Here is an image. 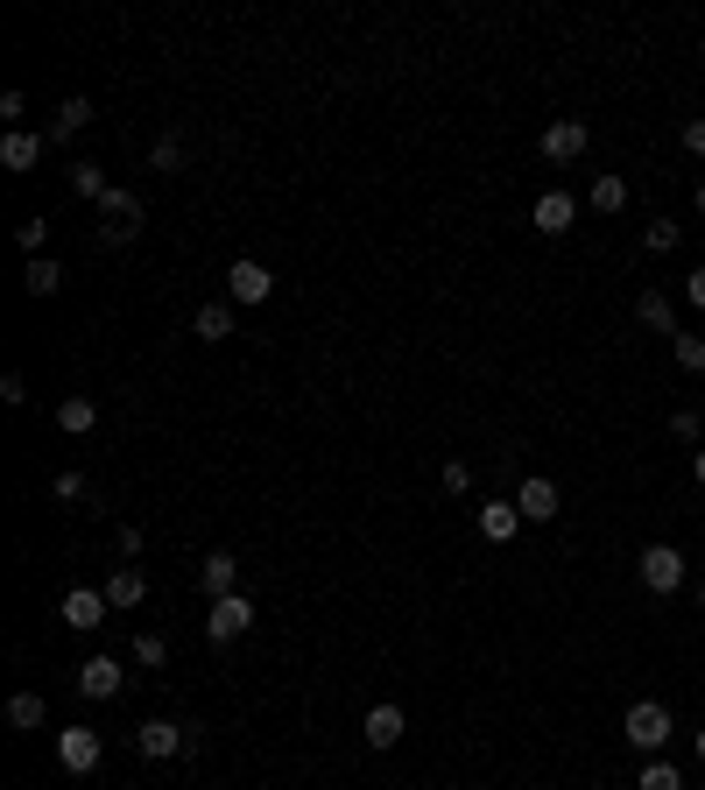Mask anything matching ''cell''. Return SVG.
<instances>
[{
    "label": "cell",
    "instance_id": "obj_29",
    "mask_svg": "<svg viewBox=\"0 0 705 790\" xmlns=\"http://www.w3.org/2000/svg\"><path fill=\"white\" fill-rule=\"evenodd\" d=\"M135 664H148V670H163V664H169V643H163L156 628H148V635H135Z\"/></svg>",
    "mask_w": 705,
    "mask_h": 790
},
{
    "label": "cell",
    "instance_id": "obj_30",
    "mask_svg": "<svg viewBox=\"0 0 705 790\" xmlns=\"http://www.w3.org/2000/svg\"><path fill=\"white\" fill-rule=\"evenodd\" d=\"M14 240H22V255H29V261H43V240H50V226H43V219H22V226H14Z\"/></svg>",
    "mask_w": 705,
    "mask_h": 790
},
{
    "label": "cell",
    "instance_id": "obj_36",
    "mask_svg": "<svg viewBox=\"0 0 705 790\" xmlns=\"http://www.w3.org/2000/svg\"><path fill=\"white\" fill-rule=\"evenodd\" d=\"M684 304H692V311H705V268H692V276H684Z\"/></svg>",
    "mask_w": 705,
    "mask_h": 790
},
{
    "label": "cell",
    "instance_id": "obj_8",
    "mask_svg": "<svg viewBox=\"0 0 705 790\" xmlns=\"http://www.w3.org/2000/svg\"><path fill=\"white\" fill-rule=\"evenodd\" d=\"M269 290H276V276L261 261H234V268H226V297H234V304H269Z\"/></svg>",
    "mask_w": 705,
    "mask_h": 790
},
{
    "label": "cell",
    "instance_id": "obj_13",
    "mask_svg": "<svg viewBox=\"0 0 705 790\" xmlns=\"http://www.w3.org/2000/svg\"><path fill=\"white\" fill-rule=\"evenodd\" d=\"M473 523H480V536H487V544H516V530H522V509H516V501H487V509L473 515Z\"/></svg>",
    "mask_w": 705,
    "mask_h": 790
},
{
    "label": "cell",
    "instance_id": "obj_15",
    "mask_svg": "<svg viewBox=\"0 0 705 790\" xmlns=\"http://www.w3.org/2000/svg\"><path fill=\"white\" fill-rule=\"evenodd\" d=\"M121 685L127 678H121V664H113V657H85L79 664V691H85V699H113Z\"/></svg>",
    "mask_w": 705,
    "mask_h": 790
},
{
    "label": "cell",
    "instance_id": "obj_9",
    "mask_svg": "<svg viewBox=\"0 0 705 790\" xmlns=\"http://www.w3.org/2000/svg\"><path fill=\"white\" fill-rule=\"evenodd\" d=\"M558 480H543V473H529L522 488H516V509H522V523H550V515H558Z\"/></svg>",
    "mask_w": 705,
    "mask_h": 790
},
{
    "label": "cell",
    "instance_id": "obj_11",
    "mask_svg": "<svg viewBox=\"0 0 705 790\" xmlns=\"http://www.w3.org/2000/svg\"><path fill=\"white\" fill-rule=\"evenodd\" d=\"M403 706H395V699H381V706H367V720H360V735H367V748H395V741H403Z\"/></svg>",
    "mask_w": 705,
    "mask_h": 790
},
{
    "label": "cell",
    "instance_id": "obj_2",
    "mask_svg": "<svg viewBox=\"0 0 705 790\" xmlns=\"http://www.w3.org/2000/svg\"><path fill=\"white\" fill-rule=\"evenodd\" d=\"M635 579L650 586V593H677L684 586V551L677 544H650V551L635 557Z\"/></svg>",
    "mask_w": 705,
    "mask_h": 790
},
{
    "label": "cell",
    "instance_id": "obj_40",
    "mask_svg": "<svg viewBox=\"0 0 705 790\" xmlns=\"http://www.w3.org/2000/svg\"><path fill=\"white\" fill-rule=\"evenodd\" d=\"M698 219H705V184H698Z\"/></svg>",
    "mask_w": 705,
    "mask_h": 790
},
{
    "label": "cell",
    "instance_id": "obj_12",
    "mask_svg": "<svg viewBox=\"0 0 705 790\" xmlns=\"http://www.w3.org/2000/svg\"><path fill=\"white\" fill-rule=\"evenodd\" d=\"M106 607H113L106 593H92V586H71L56 614H64V628H100V622H106Z\"/></svg>",
    "mask_w": 705,
    "mask_h": 790
},
{
    "label": "cell",
    "instance_id": "obj_26",
    "mask_svg": "<svg viewBox=\"0 0 705 790\" xmlns=\"http://www.w3.org/2000/svg\"><path fill=\"white\" fill-rule=\"evenodd\" d=\"M677 368L684 375H705V332H677Z\"/></svg>",
    "mask_w": 705,
    "mask_h": 790
},
{
    "label": "cell",
    "instance_id": "obj_1",
    "mask_svg": "<svg viewBox=\"0 0 705 790\" xmlns=\"http://www.w3.org/2000/svg\"><path fill=\"white\" fill-rule=\"evenodd\" d=\"M621 735L635 741L642 756H663L671 735H677V720H671V706H663V699H635V706H628V720H621Z\"/></svg>",
    "mask_w": 705,
    "mask_h": 790
},
{
    "label": "cell",
    "instance_id": "obj_4",
    "mask_svg": "<svg viewBox=\"0 0 705 790\" xmlns=\"http://www.w3.org/2000/svg\"><path fill=\"white\" fill-rule=\"evenodd\" d=\"M135 748L148 762H169V756H184L190 748V727H177V720H142L135 727Z\"/></svg>",
    "mask_w": 705,
    "mask_h": 790
},
{
    "label": "cell",
    "instance_id": "obj_39",
    "mask_svg": "<svg viewBox=\"0 0 705 790\" xmlns=\"http://www.w3.org/2000/svg\"><path fill=\"white\" fill-rule=\"evenodd\" d=\"M692 748H698V762H705V727H698V735H692Z\"/></svg>",
    "mask_w": 705,
    "mask_h": 790
},
{
    "label": "cell",
    "instance_id": "obj_10",
    "mask_svg": "<svg viewBox=\"0 0 705 790\" xmlns=\"http://www.w3.org/2000/svg\"><path fill=\"white\" fill-rule=\"evenodd\" d=\"M529 219H537L543 234L558 240V234H571V219H579V198H571V191H543V198L529 205Z\"/></svg>",
    "mask_w": 705,
    "mask_h": 790
},
{
    "label": "cell",
    "instance_id": "obj_6",
    "mask_svg": "<svg viewBox=\"0 0 705 790\" xmlns=\"http://www.w3.org/2000/svg\"><path fill=\"white\" fill-rule=\"evenodd\" d=\"M100 756H106V741L92 735V727H64V735H56V762H64L71 777H85V769H100Z\"/></svg>",
    "mask_w": 705,
    "mask_h": 790
},
{
    "label": "cell",
    "instance_id": "obj_22",
    "mask_svg": "<svg viewBox=\"0 0 705 790\" xmlns=\"http://www.w3.org/2000/svg\"><path fill=\"white\" fill-rule=\"evenodd\" d=\"M22 290H29V297H56V290H64V268H56L50 255L29 261V268H22Z\"/></svg>",
    "mask_w": 705,
    "mask_h": 790
},
{
    "label": "cell",
    "instance_id": "obj_34",
    "mask_svg": "<svg viewBox=\"0 0 705 790\" xmlns=\"http://www.w3.org/2000/svg\"><path fill=\"white\" fill-rule=\"evenodd\" d=\"M56 501H92V480L85 473H56Z\"/></svg>",
    "mask_w": 705,
    "mask_h": 790
},
{
    "label": "cell",
    "instance_id": "obj_23",
    "mask_svg": "<svg viewBox=\"0 0 705 790\" xmlns=\"http://www.w3.org/2000/svg\"><path fill=\"white\" fill-rule=\"evenodd\" d=\"M142 593H148V579H142L135 565H121V572L106 579V601H113V607H142Z\"/></svg>",
    "mask_w": 705,
    "mask_h": 790
},
{
    "label": "cell",
    "instance_id": "obj_21",
    "mask_svg": "<svg viewBox=\"0 0 705 790\" xmlns=\"http://www.w3.org/2000/svg\"><path fill=\"white\" fill-rule=\"evenodd\" d=\"M43 720H50L43 691H14V699H8V727H22V735H29V727H43Z\"/></svg>",
    "mask_w": 705,
    "mask_h": 790
},
{
    "label": "cell",
    "instance_id": "obj_17",
    "mask_svg": "<svg viewBox=\"0 0 705 790\" xmlns=\"http://www.w3.org/2000/svg\"><path fill=\"white\" fill-rule=\"evenodd\" d=\"M635 318L650 325V332L671 339V332H677V297H671V290H642V297H635Z\"/></svg>",
    "mask_w": 705,
    "mask_h": 790
},
{
    "label": "cell",
    "instance_id": "obj_16",
    "mask_svg": "<svg viewBox=\"0 0 705 790\" xmlns=\"http://www.w3.org/2000/svg\"><path fill=\"white\" fill-rule=\"evenodd\" d=\"M43 142H50V134H22V127H14L8 142H0V170H14V177L35 170V163H43Z\"/></svg>",
    "mask_w": 705,
    "mask_h": 790
},
{
    "label": "cell",
    "instance_id": "obj_31",
    "mask_svg": "<svg viewBox=\"0 0 705 790\" xmlns=\"http://www.w3.org/2000/svg\"><path fill=\"white\" fill-rule=\"evenodd\" d=\"M684 234H677V226L671 219H656V226H642V247H650V255H671V247H677Z\"/></svg>",
    "mask_w": 705,
    "mask_h": 790
},
{
    "label": "cell",
    "instance_id": "obj_24",
    "mask_svg": "<svg viewBox=\"0 0 705 790\" xmlns=\"http://www.w3.org/2000/svg\"><path fill=\"white\" fill-rule=\"evenodd\" d=\"M585 198H593V212H606V219H614V212L628 205V184L606 170V177H593V191H585Z\"/></svg>",
    "mask_w": 705,
    "mask_h": 790
},
{
    "label": "cell",
    "instance_id": "obj_3",
    "mask_svg": "<svg viewBox=\"0 0 705 790\" xmlns=\"http://www.w3.org/2000/svg\"><path fill=\"white\" fill-rule=\"evenodd\" d=\"M247 628H255V601H247V593H226V601H212V622H205L212 643H240Z\"/></svg>",
    "mask_w": 705,
    "mask_h": 790
},
{
    "label": "cell",
    "instance_id": "obj_38",
    "mask_svg": "<svg viewBox=\"0 0 705 790\" xmlns=\"http://www.w3.org/2000/svg\"><path fill=\"white\" fill-rule=\"evenodd\" d=\"M692 480H698V488H705V445H698V459H692Z\"/></svg>",
    "mask_w": 705,
    "mask_h": 790
},
{
    "label": "cell",
    "instance_id": "obj_28",
    "mask_svg": "<svg viewBox=\"0 0 705 790\" xmlns=\"http://www.w3.org/2000/svg\"><path fill=\"white\" fill-rule=\"evenodd\" d=\"M148 170H163V177H169V170H184V142H177V134H163V142L148 148Z\"/></svg>",
    "mask_w": 705,
    "mask_h": 790
},
{
    "label": "cell",
    "instance_id": "obj_5",
    "mask_svg": "<svg viewBox=\"0 0 705 790\" xmlns=\"http://www.w3.org/2000/svg\"><path fill=\"white\" fill-rule=\"evenodd\" d=\"M100 212H106V240H113V247H127V240L142 234V198H135V191H121V184H113Z\"/></svg>",
    "mask_w": 705,
    "mask_h": 790
},
{
    "label": "cell",
    "instance_id": "obj_7",
    "mask_svg": "<svg viewBox=\"0 0 705 790\" xmlns=\"http://www.w3.org/2000/svg\"><path fill=\"white\" fill-rule=\"evenodd\" d=\"M585 142H593V127L564 113V121H550V127H543V142H537V148H543L550 163H579V156H585Z\"/></svg>",
    "mask_w": 705,
    "mask_h": 790
},
{
    "label": "cell",
    "instance_id": "obj_41",
    "mask_svg": "<svg viewBox=\"0 0 705 790\" xmlns=\"http://www.w3.org/2000/svg\"><path fill=\"white\" fill-rule=\"evenodd\" d=\"M698 607H705V579H698Z\"/></svg>",
    "mask_w": 705,
    "mask_h": 790
},
{
    "label": "cell",
    "instance_id": "obj_32",
    "mask_svg": "<svg viewBox=\"0 0 705 790\" xmlns=\"http://www.w3.org/2000/svg\"><path fill=\"white\" fill-rule=\"evenodd\" d=\"M437 488H445V494H466V488H473V466H466V459H445V466H437Z\"/></svg>",
    "mask_w": 705,
    "mask_h": 790
},
{
    "label": "cell",
    "instance_id": "obj_18",
    "mask_svg": "<svg viewBox=\"0 0 705 790\" xmlns=\"http://www.w3.org/2000/svg\"><path fill=\"white\" fill-rule=\"evenodd\" d=\"M56 423H64L71 438L100 431V402H92V396H64V402H56Z\"/></svg>",
    "mask_w": 705,
    "mask_h": 790
},
{
    "label": "cell",
    "instance_id": "obj_25",
    "mask_svg": "<svg viewBox=\"0 0 705 790\" xmlns=\"http://www.w3.org/2000/svg\"><path fill=\"white\" fill-rule=\"evenodd\" d=\"M71 191H79V198H92V205H106V177H100V163H71Z\"/></svg>",
    "mask_w": 705,
    "mask_h": 790
},
{
    "label": "cell",
    "instance_id": "obj_20",
    "mask_svg": "<svg viewBox=\"0 0 705 790\" xmlns=\"http://www.w3.org/2000/svg\"><path fill=\"white\" fill-rule=\"evenodd\" d=\"M190 332H198V339H234V304H198Z\"/></svg>",
    "mask_w": 705,
    "mask_h": 790
},
{
    "label": "cell",
    "instance_id": "obj_14",
    "mask_svg": "<svg viewBox=\"0 0 705 790\" xmlns=\"http://www.w3.org/2000/svg\"><path fill=\"white\" fill-rule=\"evenodd\" d=\"M234 579H240V557L234 551H212L198 565V586H205V601H226V593H234Z\"/></svg>",
    "mask_w": 705,
    "mask_h": 790
},
{
    "label": "cell",
    "instance_id": "obj_19",
    "mask_svg": "<svg viewBox=\"0 0 705 790\" xmlns=\"http://www.w3.org/2000/svg\"><path fill=\"white\" fill-rule=\"evenodd\" d=\"M92 127V100L85 92H71L64 106H56V127H50V142H71V134H85Z\"/></svg>",
    "mask_w": 705,
    "mask_h": 790
},
{
    "label": "cell",
    "instance_id": "obj_27",
    "mask_svg": "<svg viewBox=\"0 0 705 790\" xmlns=\"http://www.w3.org/2000/svg\"><path fill=\"white\" fill-rule=\"evenodd\" d=\"M635 790H684V777H677V769L663 762V756H650V769H642V783H635Z\"/></svg>",
    "mask_w": 705,
    "mask_h": 790
},
{
    "label": "cell",
    "instance_id": "obj_33",
    "mask_svg": "<svg viewBox=\"0 0 705 790\" xmlns=\"http://www.w3.org/2000/svg\"><path fill=\"white\" fill-rule=\"evenodd\" d=\"M698 431H705L698 410H677V417H671V438H677V445H698Z\"/></svg>",
    "mask_w": 705,
    "mask_h": 790
},
{
    "label": "cell",
    "instance_id": "obj_37",
    "mask_svg": "<svg viewBox=\"0 0 705 790\" xmlns=\"http://www.w3.org/2000/svg\"><path fill=\"white\" fill-rule=\"evenodd\" d=\"M684 148H692V156H705V113H698V121H684Z\"/></svg>",
    "mask_w": 705,
    "mask_h": 790
},
{
    "label": "cell",
    "instance_id": "obj_35",
    "mask_svg": "<svg viewBox=\"0 0 705 790\" xmlns=\"http://www.w3.org/2000/svg\"><path fill=\"white\" fill-rule=\"evenodd\" d=\"M0 402H8V410H22V402H29V381H22V375H0Z\"/></svg>",
    "mask_w": 705,
    "mask_h": 790
}]
</instances>
